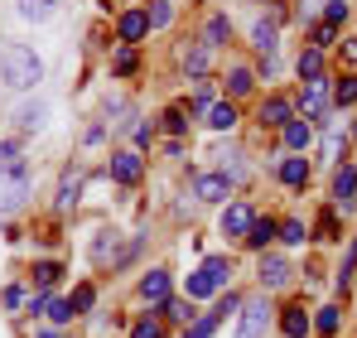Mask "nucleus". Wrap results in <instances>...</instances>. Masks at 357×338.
Returning a JSON list of instances; mask_svg holds the SVG:
<instances>
[{"label": "nucleus", "mask_w": 357, "mask_h": 338, "mask_svg": "<svg viewBox=\"0 0 357 338\" xmlns=\"http://www.w3.org/2000/svg\"><path fill=\"white\" fill-rule=\"evenodd\" d=\"M39 78H44V63L34 58V49H24V44H5V49H0V82H5V87L29 92Z\"/></svg>", "instance_id": "1"}, {"label": "nucleus", "mask_w": 357, "mask_h": 338, "mask_svg": "<svg viewBox=\"0 0 357 338\" xmlns=\"http://www.w3.org/2000/svg\"><path fill=\"white\" fill-rule=\"evenodd\" d=\"M266 324H271V304H266V300H251V304H241L237 338H261V334H266Z\"/></svg>", "instance_id": "2"}, {"label": "nucleus", "mask_w": 357, "mask_h": 338, "mask_svg": "<svg viewBox=\"0 0 357 338\" xmlns=\"http://www.w3.org/2000/svg\"><path fill=\"white\" fill-rule=\"evenodd\" d=\"M116 34H121V44H130V49H135V44L150 34V15H145V10H126V15L116 20Z\"/></svg>", "instance_id": "3"}, {"label": "nucleus", "mask_w": 357, "mask_h": 338, "mask_svg": "<svg viewBox=\"0 0 357 338\" xmlns=\"http://www.w3.org/2000/svg\"><path fill=\"white\" fill-rule=\"evenodd\" d=\"M227 189H232L227 174H198V179H193V198H203V203H222Z\"/></svg>", "instance_id": "4"}, {"label": "nucleus", "mask_w": 357, "mask_h": 338, "mask_svg": "<svg viewBox=\"0 0 357 338\" xmlns=\"http://www.w3.org/2000/svg\"><path fill=\"white\" fill-rule=\"evenodd\" d=\"M140 174H145V165H140V155H130V150H121V155H112V179L116 184H140Z\"/></svg>", "instance_id": "5"}, {"label": "nucleus", "mask_w": 357, "mask_h": 338, "mask_svg": "<svg viewBox=\"0 0 357 338\" xmlns=\"http://www.w3.org/2000/svg\"><path fill=\"white\" fill-rule=\"evenodd\" d=\"M295 121V107L285 102V97H266L261 102V126H275V131H285Z\"/></svg>", "instance_id": "6"}, {"label": "nucleus", "mask_w": 357, "mask_h": 338, "mask_svg": "<svg viewBox=\"0 0 357 338\" xmlns=\"http://www.w3.org/2000/svg\"><path fill=\"white\" fill-rule=\"evenodd\" d=\"M256 276H261L266 290H280V285L290 281V261H285V256H261V271H256Z\"/></svg>", "instance_id": "7"}, {"label": "nucleus", "mask_w": 357, "mask_h": 338, "mask_svg": "<svg viewBox=\"0 0 357 338\" xmlns=\"http://www.w3.org/2000/svg\"><path fill=\"white\" fill-rule=\"evenodd\" d=\"M251 223H256L251 203H232V208L222 213V232H227V237H246V232H251Z\"/></svg>", "instance_id": "8"}, {"label": "nucleus", "mask_w": 357, "mask_h": 338, "mask_svg": "<svg viewBox=\"0 0 357 338\" xmlns=\"http://www.w3.org/2000/svg\"><path fill=\"white\" fill-rule=\"evenodd\" d=\"M275 237H280V223H275V218H256V223H251V232H246L241 242H246L251 251H266Z\"/></svg>", "instance_id": "9"}, {"label": "nucleus", "mask_w": 357, "mask_h": 338, "mask_svg": "<svg viewBox=\"0 0 357 338\" xmlns=\"http://www.w3.org/2000/svg\"><path fill=\"white\" fill-rule=\"evenodd\" d=\"M333 198H338L343 208L357 198V169L353 165H338V169H333Z\"/></svg>", "instance_id": "10"}, {"label": "nucleus", "mask_w": 357, "mask_h": 338, "mask_svg": "<svg viewBox=\"0 0 357 338\" xmlns=\"http://www.w3.org/2000/svg\"><path fill=\"white\" fill-rule=\"evenodd\" d=\"M324 102H328V78L304 82V92H299V107H304V116H319V112H324Z\"/></svg>", "instance_id": "11"}, {"label": "nucleus", "mask_w": 357, "mask_h": 338, "mask_svg": "<svg viewBox=\"0 0 357 338\" xmlns=\"http://www.w3.org/2000/svg\"><path fill=\"white\" fill-rule=\"evenodd\" d=\"M140 300L165 304V300H169V271H150V276L140 281Z\"/></svg>", "instance_id": "12"}, {"label": "nucleus", "mask_w": 357, "mask_h": 338, "mask_svg": "<svg viewBox=\"0 0 357 338\" xmlns=\"http://www.w3.org/2000/svg\"><path fill=\"white\" fill-rule=\"evenodd\" d=\"M24 189H29L24 169H20V174H0V208H15V203L24 198Z\"/></svg>", "instance_id": "13"}, {"label": "nucleus", "mask_w": 357, "mask_h": 338, "mask_svg": "<svg viewBox=\"0 0 357 338\" xmlns=\"http://www.w3.org/2000/svg\"><path fill=\"white\" fill-rule=\"evenodd\" d=\"M280 329H285V338H304V334H309V314H304V304L280 309Z\"/></svg>", "instance_id": "14"}, {"label": "nucleus", "mask_w": 357, "mask_h": 338, "mask_svg": "<svg viewBox=\"0 0 357 338\" xmlns=\"http://www.w3.org/2000/svg\"><path fill=\"white\" fill-rule=\"evenodd\" d=\"M338 319H343V309H338V304H324L319 319H314V334L319 338H338Z\"/></svg>", "instance_id": "15"}, {"label": "nucleus", "mask_w": 357, "mask_h": 338, "mask_svg": "<svg viewBox=\"0 0 357 338\" xmlns=\"http://www.w3.org/2000/svg\"><path fill=\"white\" fill-rule=\"evenodd\" d=\"M295 68H299V78H304V82H319V78H324V54H319V49H304Z\"/></svg>", "instance_id": "16"}, {"label": "nucleus", "mask_w": 357, "mask_h": 338, "mask_svg": "<svg viewBox=\"0 0 357 338\" xmlns=\"http://www.w3.org/2000/svg\"><path fill=\"white\" fill-rule=\"evenodd\" d=\"M280 135H285V145H290V150H309V140H314V126H309V121H290Z\"/></svg>", "instance_id": "17"}, {"label": "nucleus", "mask_w": 357, "mask_h": 338, "mask_svg": "<svg viewBox=\"0 0 357 338\" xmlns=\"http://www.w3.org/2000/svg\"><path fill=\"white\" fill-rule=\"evenodd\" d=\"M304 179H309V165H304L299 155L280 165V184H290V189H304Z\"/></svg>", "instance_id": "18"}, {"label": "nucleus", "mask_w": 357, "mask_h": 338, "mask_svg": "<svg viewBox=\"0 0 357 338\" xmlns=\"http://www.w3.org/2000/svg\"><path fill=\"white\" fill-rule=\"evenodd\" d=\"M208 126H213V131H232V126H237V107H232V102H218V107L208 112Z\"/></svg>", "instance_id": "19"}, {"label": "nucleus", "mask_w": 357, "mask_h": 338, "mask_svg": "<svg viewBox=\"0 0 357 338\" xmlns=\"http://www.w3.org/2000/svg\"><path fill=\"white\" fill-rule=\"evenodd\" d=\"M218 324H222V314H218V309H213V314H198V319L183 329V338H213V329H218Z\"/></svg>", "instance_id": "20"}, {"label": "nucleus", "mask_w": 357, "mask_h": 338, "mask_svg": "<svg viewBox=\"0 0 357 338\" xmlns=\"http://www.w3.org/2000/svg\"><path fill=\"white\" fill-rule=\"evenodd\" d=\"M251 44H256L261 54L271 58V54H275V24H271V20H261V24L251 29Z\"/></svg>", "instance_id": "21"}, {"label": "nucleus", "mask_w": 357, "mask_h": 338, "mask_svg": "<svg viewBox=\"0 0 357 338\" xmlns=\"http://www.w3.org/2000/svg\"><path fill=\"white\" fill-rule=\"evenodd\" d=\"M213 290H218V285H213V276H208V271H203V266H198V271H193V276H188V300H208V295H213Z\"/></svg>", "instance_id": "22"}, {"label": "nucleus", "mask_w": 357, "mask_h": 338, "mask_svg": "<svg viewBox=\"0 0 357 338\" xmlns=\"http://www.w3.org/2000/svg\"><path fill=\"white\" fill-rule=\"evenodd\" d=\"M183 68H188V73H193V78H203V73H208V68H213V49H208V44H203V49H193V54L183 58Z\"/></svg>", "instance_id": "23"}, {"label": "nucleus", "mask_w": 357, "mask_h": 338, "mask_svg": "<svg viewBox=\"0 0 357 338\" xmlns=\"http://www.w3.org/2000/svg\"><path fill=\"white\" fill-rule=\"evenodd\" d=\"M77 193H82V179H77V174H63V184H59V208H73V203H77Z\"/></svg>", "instance_id": "24"}, {"label": "nucleus", "mask_w": 357, "mask_h": 338, "mask_svg": "<svg viewBox=\"0 0 357 338\" xmlns=\"http://www.w3.org/2000/svg\"><path fill=\"white\" fill-rule=\"evenodd\" d=\"M227 34H232V24H227V15H213V20H208V34H203V39H208V49H218V44H222Z\"/></svg>", "instance_id": "25"}, {"label": "nucleus", "mask_w": 357, "mask_h": 338, "mask_svg": "<svg viewBox=\"0 0 357 338\" xmlns=\"http://www.w3.org/2000/svg\"><path fill=\"white\" fill-rule=\"evenodd\" d=\"M54 5H59V0H20V15H24V20H49Z\"/></svg>", "instance_id": "26"}, {"label": "nucleus", "mask_w": 357, "mask_h": 338, "mask_svg": "<svg viewBox=\"0 0 357 338\" xmlns=\"http://www.w3.org/2000/svg\"><path fill=\"white\" fill-rule=\"evenodd\" d=\"M135 68H140V54H135V49L126 44V49H121V54H116V63H112V73H116V78H130Z\"/></svg>", "instance_id": "27"}, {"label": "nucleus", "mask_w": 357, "mask_h": 338, "mask_svg": "<svg viewBox=\"0 0 357 338\" xmlns=\"http://www.w3.org/2000/svg\"><path fill=\"white\" fill-rule=\"evenodd\" d=\"M203 271L213 276V285H227V276H232V261H227V256H208V261H203Z\"/></svg>", "instance_id": "28"}, {"label": "nucleus", "mask_w": 357, "mask_h": 338, "mask_svg": "<svg viewBox=\"0 0 357 338\" xmlns=\"http://www.w3.org/2000/svg\"><path fill=\"white\" fill-rule=\"evenodd\" d=\"M314 237H319V242H333V237H338V218H333V208H324V213H319Z\"/></svg>", "instance_id": "29"}, {"label": "nucleus", "mask_w": 357, "mask_h": 338, "mask_svg": "<svg viewBox=\"0 0 357 338\" xmlns=\"http://www.w3.org/2000/svg\"><path fill=\"white\" fill-rule=\"evenodd\" d=\"M227 87H232V97H246V92L256 87V78H251L246 68H232V73H227Z\"/></svg>", "instance_id": "30"}, {"label": "nucleus", "mask_w": 357, "mask_h": 338, "mask_svg": "<svg viewBox=\"0 0 357 338\" xmlns=\"http://www.w3.org/2000/svg\"><path fill=\"white\" fill-rule=\"evenodd\" d=\"M15 121H20L24 131H39V126H44V102H34V107H20V112H15Z\"/></svg>", "instance_id": "31"}, {"label": "nucleus", "mask_w": 357, "mask_h": 338, "mask_svg": "<svg viewBox=\"0 0 357 338\" xmlns=\"http://www.w3.org/2000/svg\"><path fill=\"white\" fill-rule=\"evenodd\" d=\"M68 304H73V314H87V309H92V304H97V290H92V285H77V290H73V300H68Z\"/></svg>", "instance_id": "32"}, {"label": "nucleus", "mask_w": 357, "mask_h": 338, "mask_svg": "<svg viewBox=\"0 0 357 338\" xmlns=\"http://www.w3.org/2000/svg\"><path fill=\"white\" fill-rule=\"evenodd\" d=\"M59 276H63L59 261H39V266H34V281H39V290H49V285L59 281Z\"/></svg>", "instance_id": "33"}, {"label": "nucleus", "mask_w": 357, "mask_h": 338, "mask_svg": "<svg viewBox=\"0 0 357 338\" xmlns=\"http://www.w3.org/2000/svg\"><path fill=\"white\" fill-rule=\"evenodd\" d=\"M333 102H338V107H353V102H357V73H353V78H343V82L333 87Z\"/></svg>", "instance_id": "34"}, {"label": "nucleus", "mask_w": 357, "mask_h": 338, "mask_svg": "<svg viewBox=\"0 0 357 338\" xmlns=\"http://www.w3.org/2000/svg\"><path fill=\"white\" fill-rule=\"evenodd\" d=\"M145 15H150V29H165L174 10H169V0H150V10H145Z\"/></svg>", "instance_id": "35"}, {"label": "nucleus", "mask_w": 357, "mask_h": 338, "mask_svg": "<svg viewBox=\"0 0 357 338\" xmlns=\"http://www.w3.org/2000/svg\"><path fill=\"white\" fill-rule=\"evenodd\" d=\"M304 237H309V232H304V223H299V218H290V223H280V242H290V247H299Z\"/></svg>", "instance_id": "36"}, {"label": "nucleus", "mask_w": 357, "mask_h": 338, "mask_svg": "<svg viewBox=\"0 0 357 338\" xmlns=\"http://www.w3.org/2000/svg\"><path fill=\"white\" fill-rule=\"evenodd\" d=\"M0 174H20V150L0 140Z\"/></svg>", "instance_id": "37"}, {"label": "nucleus", "mask_w": 357, "mask_h": 338, "mask_svg": "<svg viewBox=\"0 0 357 338\" xmlns=\"http://www.w3.org/2000/svg\"><path fill=\"white\" fill-rule=\"evenodd\" d=\"M130 338H165V324H160V319H140V324L130 329Z\"/></svg>", "instance_id": "38"}, {"label": "nucleus", "mask_w": 357, "mask_h": 338, "mask_svg": "<svg viewBox=\"0 0 357 338\" xmlns=\"http://www.w3.org/2000/svg\"><path fill=\"white\" fill-rule=\"evenodd\" d=\"M165 126H169L174 135H183V131H188V112H183V107H169V112H165Z\"/></svg>", "instance_id": "39"}, {"label": "nucleus", "mask_w": 357, "mask_h": 338, "mask_svg": "<svg viewBox=\"0 0 357 338\" xmlns=\"http://www.w3.org/2000/svg\"><path fill=\"white\" fill-rule=\"evenodd\" d=\"M343 20H348V5H343V0H328V10H324V24H333V29H338Z\"/></svg>", "instance_id": "40"}, {"label": "nucleus", "mask_w": 357, "mask_h": 338, "mask_svg": "<svg viewBox=\"0 0 357 338\" xmlns=\"http://www.w3.org/2000/svg\"><path fill=\"white\" fill-rule=\"evenodd\" d=\"M165 319H174V324H188V304H183V300H165Z\"/></svg>", "instance_id": "41"}, {"label": "nucleus", "mask_w": 357, "mask_h": 338, "mask_svg": "<svg viewBox=\"0 0 357 338\" xmlns=\"http://www.w3.org/2000/svg\"><path fill=\"white\" fill-rule=\"evenodd\" d=\"M333 34H338V29H333V24H314V49H319V54H324V49H328V44H333Z\"/></svg>", "instance_id": "42"}, {"label": "nucleus", "mask_w": 357, "mask_h": 338, "mask_svg": "<svg viewBox=\"0 0 357 338\" xmlns=\"http://www.w3.org/2000/svg\"><path fill=\"white\" fill-rule=\"evenodd\" d=\"M353 271H357V242L348 247V256H343V271H338V285H348V281H353Z\"/></svg>", "instance_id": "43"}, {"label": "nucleus", "mask_w": 357, "mask_h": 338, "mask_svg": "<svg viewBox=\"0 0 357 338\" xmlns=\"http://www.w3.org/2000/svg\"><path fill=\"white\" fill-rule=\"evenodd\" d=\"M49 319H54V324H68V319H73V304H68V300H54V304H49Z\"/></svg>", "instance_id": "44"}, {"label": "nucleus", "mask_w": 357, "mask_h": 338, "mask_svg": "<svg viewBox=\"0 0 357 338\" xmlns=\"http://www.w3.org/2000/svg\"><path fill=\"white\" fill-rule=\"evenodd\" d=\"M232 309H241V300H237V295H227V300H222V304H218V314H222V319H227V314H232Z\"/></svg>", "instance_id": "45"}, {"label": "nucleus", "mask_w": 357, "mask_h": 338, "mask_svg": "<svg viewBox=\"0 0 357 338\" xmlns=\"http://www.w3.org/2000/svg\"><path fill=\"white\" fill-rule=\"evenodd\" d=\"M343 54H348V63H357V39H348V44H343Z\"/></svg>", "instance_id": "46"}, {"label": "nucleus", "mask_w": 357, "mask_h": 338, "mask_svg": "<svg viewBox=\"0 0 357 338\" xmlns=\"http://www.w3.org/2000/svg\"><path fill=\"white\" fill-rule=\"evenodd\" d=\"M353 135H357V121H353Z\"/></svg>", "instance_id": "47"}]
</instances>
